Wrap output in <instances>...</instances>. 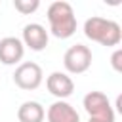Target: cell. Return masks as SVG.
Here are the masks:
<instances>
[{"instance_id":"cell-4","label":"cell","mask_w":122,"mask_h":122,"mask_svg":"<svg viewBox=\"0 0 122 122\" xmlns=\"http://www.w3.org/2000/svg\"><path fill=\"white\" fill-rule=\"evenodd\" d=\"M63 65L71 74H82L92 67V50L84 44L71 46L63 55Z\"/></svg>"},{"instance_id":"cell-11","label":"cell","mask_w":122,"mask_h":122,"mask_svg":"<svg viewBox=\"0 0 122 122\" xmlns=\"http://www.w3.org/2000/svg\"><path fill=\"white\" fill-rule=\"evenodd\" d=\"M13 8L23 13V15H29L32 11H36L40 8V2L38 0H13Z\"/></svg>"},{"instance_id":"cell-8","label":"cell","mask_w":122,"mask_h":122,"mask_svg":"<svg viewBox=\"0 0 122 122\" xmlns=\"http://www.w3.org/2000/svg\"><path fill=\"white\" fill-rule=\"evenodd\" d=\"M23 46L30 48L32 51H42L48 46V30L40 23H29L23 27Z\"/></svg>"},{"instance_id":"cell-2","label":"cell","mask_w":122,"mask_h":122,"mask_svg":"<svg viewBox=\"0 0 122 122\" xmlns=\"http://www.w3.org/2000/svg\"><path fill=\"white\" fill-rule=\"evenodd\" d=\"M84 34L92 42H97V44L107 46V48L118 46L120 40H122L120 25L116 21H112V19H105V17H99V15H93V17L86 19Z\"/></svg>"},{"instance_id":"cell-3","label":"cell","mask_w":122,"mask_h":122,"mask_svg":"<svg viewBox=\"0 0 122 122\" xmlns=\"http://www.w3.org/2000/svg\"><path fill=\"white\" fill-rule=\"evenodd\" d=\"M82 105H84V111L90 114V118L114 122V111L103 92H88L82 99Z\"/></svg>"},{"instance_id":"cell-7","label":"cell","mask_w":122,"mask_h":122,"mask_svg":"<svg viewBox=\"0 0 122 122\" xmlns=\"http://www.w3.org/2000/svg\"><path fill=\"white\" fill-rule=\"evenodd\" d=\"M25 55V46L17 36H6L0 40V63L17 65Z\"/></svg>"},{"instance_id":"cell-9","label":"cell","mask_w":122,"mask_h":122,"mask_svg":"<svg viewBox=\"0 0 122 122\" xmlns=\"http://www.w3.org/2000/svg\"><path fill=\"white\" fill-rule=\"evenodd\" d=\"M48 122H80L78 111L67 101H55L48 107Z\"/></svg>"},{"instance_id":"cell-6","label":"cell","mask_w":122,"mask_h":122,"mask_svg":"<svg viewBox=\"0 0 122 122\" xmlns=\"http://www.w3.org/2000/svg\"><path fill=\"white\" fill-rule=\"evenodd\" d=\"M46 88H48V92H50L53 97H57L59 101H65L69 95H72V92H74V82H72V78H71L67 72L55 71V72H51V74L46 78Z\"/></svg>"},{"instance_id":"cell-1","label":"cell","mask_w":122,"mask_h":122,"mask_svg":"<svg viewBox=\"0 0 122 122\" xmlns=\"http://www.w3.org/2000/svg\"><path fill=\"white\" fill-rule=\"evenodd\" d=\"M46 15L50 21V30L55 38L65 40L76 32V15L69 2H63V0L51 2Z\"/></svg>"},{"instance_id":"cell-13","label":"cell","mask_w":122,"mask_h":122,"mask_svg":"<svg viewBox=\"0 0 122 122\" xmlns=\"http://www.w3.org/2000/svg\"><path fill=\"white\" fill-rule=\"evenodd\" d=\"M88 122H107V120H97V118H90Z\"/></svg>"},{"instance_id":"cell-12","label":"cell","mask_w":122,"mask_h":122,"mask_svg":"<svg viewBox=\"0 0 122 122\" xmlns=\"http://www.w3.org/2000/svg\"><path fill=\"white\" fill-rule=\"evenodd\" d=\"M122 50H114V53H112V57H111V65H112V69L116 71V72H120L122 71Z\"/></svg>"},{"instance_id":"cell-5","label":"cell","mask_w":122,"mask_h":122,"mask_svg":"<svg viewBox=\"0 0 122 122\" xmlns=\"http://www.w3.org/2000/svg\"><path fill=\"white\" fill-rule=\"evenodd\" d=\"M44 80V72H42V67L34 61H25V63H19V67L15 69L13 72V82L17 88L21 90H36Z\"/></svg>"},{"instance_id":"cell-10","label":"cell","mask_w":122,"mask_h":122,"mask_svg":"<svg viewBox=\"0 0 122 122\" xmlns=\"http://www.w3.org/2000/svg\"><path fill=\"white\" fill-rule=\"evenodd\" d=\"M17 118L19 122H44L46 111L38 101H25L17 109Z\"/></svg>"}]
</instances>
